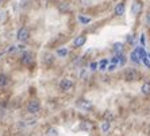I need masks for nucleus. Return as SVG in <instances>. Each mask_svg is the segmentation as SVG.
Wrapping results in <instances>:
<instances>
[{
    "label": "nucleus",
    "instance_id": "obj_8",
    "mask_svg": "<svg viewBox=\"0 0 150 136\" xmlns=\"http://www.w3.org/2000/svg\"><path fill=\"white\" fill-rule=\"evenodd\" d=\"M141 10H142V4H141L139 0H135L133 3V6H131V12L134 15H138L141 12Z\"/></svg>",
    "mask_w": 150,
    "mask_h": 136
},
{
    "label": "nucleus",
    "instance_id": "obj_23",
    "mask_svg": "<svg viewBox=\"0 0 150 136\" xmlns=\"http://www.w3.org/2000/svg\"><path fill=\"white\" fill-rule=\"evenodd\" d=\"M92 0H80V4H83V6H88V4H91Z\"/></svg>",
    "mask_w": 150,
    "mask_h": 136
},
{
    "label": "nucleus",
    "instance_id": "obj_13",
    "mask_svg": "<svg viewBox=\"0 0 150 136\" xmlns=\"http://www.w3.org/2000/svg\"><path fill=\"white\" fill-rule=\"evenodd\" d=\"M130 58H131V61H133L134 63H141V57H139V54L137 53V50H134V51L131 53Z\"/></svg>",
    "mask_w": 150,
    "mask_h": 136
},
{
    "label": "nucleus",
    "instance_id": "obj_16",
    "mask_svg": "<svg viewBox=\"0 0 150 136\" xmlns=\"http://www.w3.org/2000/svg\"><path fill=\"white\" fill-rule=\"evenodd\" d=\"M46 136H59L58 129L54 128V127H52V128L47 129V132H46Z\"/></svg>",
    "mask_w": 150,
    "mask_h": 136
},
{
    "label": "nucleus",
    "instance_id": "obj_28",
    "mask_svg": "<svg viewBox=\"0 0 150 136\" xmlns=\"http://www.w3.org/2000/svg\"><path fill=\"white\" fill-rule=\"evenodd\" d=\"M141 43H142V45H145V38H143V35H141Z\"/></svg>",
    "mask_w": 150,
    "mask_h": 136
},
{
    "label": "nucleus",
    "instance_id": "obj_22",
    "mask_svg": "<svg viewBox=\"0 0 150 136\" xmlns=\"http://www.w3.org/2000/svg\"><path fill=\"white\" fill-rule=\"evenodd\" d=\"M59 8H61L62 11H68V10H69V6H68L67 3H62L61 6H59Z\"/></svg>",
    "mask_w": 150,
    "mask_h": 136
},
{
    "label": "nucleus",
    "instance_id": "obj_5",
    "mask_svg": "<svg viewBox=\"0 0 150 136\" xmlns=\"http://www.w3.org/2000/svg\"><path fill=\"white\" fill-rule=\"evenodd\" d=\"M21 61H22V63H23V65H31L33 61H34V55H33V53H30V51H23Z\"/></svg>",
    "mask_w": 150,
    "mask_h": 136
},
{
    "label": "nucleus",
    "instance_id": "obj_25",
    "mask_svg": "<svg viewBox=\"0 0 150 136\" xmlns=\"http://www.w3.org/2000/svg\"><path fill=\"white\" fill-rule=\"evenodd\" d=\"M142 61H143V63H145V65H146L147 67H150V62H149V58H147V57L142 58Z\"/></svg>",
    "mask_w": 150,
    "mask_h": 136
},
{
    "label": "nucleus",
    "instance_id": "obj_24",
    "mask_svg": "<svg viewBox=\"0 0 150 136\" xmlns=\"http://www.w3.org/2000/svg\"><path fill=\"white\" fill-rule=\"evenodd\" d=\"M18 50V46H15V45H12L10 47V49H8V53H15Z\"/></svg>",
    "mask_w": 150,
    "mask_h": 136
},
{
    "label": "nucleus",
    "instance_id": "obj_27",
    "mask_svg": "<svg viewBox=\"0 0 150 136\" xmlns=\"http://www.w3.org/2000/svg\"><path fill=\"white\" fill-rule=\"evenodd\" d=\"M96 67H98V63H96V62H92L91 63V70H96Z\"/></svg>",
    "mask_w": 150,
    "mask_h": 136
},
{
    "label": "nucleus",
    "instance_id": "obj_19",
    "mask_svg": "<svg viewBox=\"0 0 150 136\" xmlns=\"http://www.w3.org/2000/svg\"><path fill=\"white\" fill-rule=\"evenodd\" d=\"M107 63H108V61H107V60L100 61V63H99V69H100V70H105V69H107Z\"/></svg>",
    "mask_w": 150,
    "mask_h": 136
},
{
    "label": "nucleus",
    "instance_id": "obj_7",
    "mask_svg": "<svg viewBox=\"0 0 150 136\" xmlns=\"http://www.w3.org/2000/svg\"><path fill=\"white\" fill-rule=\"evenodd\" d=\"M85 42H87V36H84V35H79V36L74 38L73 45H74V47H81V46L85 45Z\"/></svg>",
    "mask_w": 150,
    "mask_h": 136
},
{
    "label": "nucleus",
    "instance_id": "obj_29",
    "mask_svg": "<svg viewBox=\"0 0 150 136\" xmlns=\"http://www.w3.org/2000/svg\"><path fill=\"white\" fill-rule=\"evenodd\" d=\"M146 20H147V25H149V26H150V14H149V15H147V19H146Z\"/></svg>",
    "mask_w": 150,
    "mask_h": 136
},
{
    "label": "nucleus",
    "instance_id": "obj_6",
    "mask_svg": "<svg viewBox=\"0 0 150 136\" xmlns=\"http://www.w3.org/2000/svg\"><path fill=\"white\" fill-rule=\"evenodd\" d=\"M77 107L81 109H84V111H89V109H92V102L89 101V100H85V98H81V100H79L77 101Z\"/></svg>",
    "mask_w": 150,
    "mask_h": 136
},
{
    "label": "nucleus",
    "instance_id": "obj_4",
    "mask_svg": "<svg viewBox=\"0 0 150 136\" xmlns=\"http://www.w3.org/2000/svg\"><path fill=\"white\" fill-rule=\"evenodd\" d=\"M73 81L72 80H69V78H62V80L59 81V89L61 90H65V92H68V90H70L72 88H73Z\"/></svg>",
    "mask_w": 150,
    "mask_h": 136
},
{
    "label": "nucleus",
    "instance_id": "obj_21",
    "mask_svg": "<svg viewBox=\"0 0 150 136\" xmlns=\"http://www.w3.org/2000/svg\"><path fill=\"white\" fill-rule=\"evenodd\" d=\"M4 20H6V12L0 10V23H3Z\"/></svg>",
    "mask_w": 150,
    "mask_h": 136
},
{
    "label": "nucleus",
    "instance_id": "obj_1",
    "mask_svg": "<svg viewBox=\"0 0 150 136\" xmlns=\"http://www.w3.org/2000/svg\"><path fill=\"white\" fill-rule=\"evenodd\" d=\"M39 109H41V104H39L38 100H30L27 107H26V111L30 115H37L39 112Z\"/></svg>",
    "mask_w": 150,
    "mask_h": 136
},
{
    "label": "nucleus",
    "instance_id": "obj_18",
    "mask_svg": "<svg viewBox=\"0 0 150 136\" xmlns=\"http://www.w3.org/2000/svg\"><path fill=\"white\" fill-rule=\"evenodd\" d=\"M68 49H58L57 50V55L58 57H61V58H65V57L68 55Z\"/></svg>",
    "mask_w": 150,
    "mask_h": 136
},
{
    "label": "nucleus",
    "instance_id": "obj_12",
    "mask_svg": "<svg viewBox=\"0 0 150 136\" xmlns=\"http://www.w3.org/2000/svg\"><path fill=\"white\" fill-rule=\"evenodd\" d=\"M42 62L45 63V65H52V63L54 62V57H53L52 54H45L43 58H42Z\"/></svg>",
    "mask_w": 150,
    "mask_h": 136
},
{
    "label": "nucleus",
    "instance_id": "obj_14",
    "mask_svg": "<svg viewBox=\"0 0 150 136\" xmlns=\"http://www.w3.org/2000/svg\"><path fill=\"white\" fill-rule=\"evenodd\" d=\"M114 51H115L116 54H122L123 53V43H120V42L114 43Z\"/></svg>",
    "mask_w": 150,
    "mask_h": 136
},
{
    "label": "nucleus",
    "instance_id": "obj_30",
    "mask_svg": "<svg viewBox=\"0 0 150 136\" xmlns=\"http://www.w3.org/2000/svg\"><path fill=\"white\" fill-rule=\"evenodd\" d=\"M1 3H3V0H0V4H1Z\"/></svg>",
    "mask_w": 150,
    "mask_h": 136
},
{
    "label": "nucleus",
    "instance_id": "obj_15",
    "mask_svg": "<svg viewBox=\"0 0 150 136\" xmlns=\"http://www.w3.org/2000/svg\"><path fill=\"white\" fill-rule=\"evenodd\" d=\"M141 90H142L143 94L149 96L150 94V82H145V84L142 85V88H141Z\"/></svg>",
    "mask_w": 150,
    "mask_h": 136
},
{
    "label": "nucleus",
    "instance_id": "obj_9",
    "mask_svg": "<svg viewBox=\"0 0 150 136\" xmlns=\"http://www.w3.org/2000/svg\"><path fill=\"white\" fill-rule=\"evenodd\" d=\"M114 14H115L116 16H122V15L125 14V4L123 3L116 4L115 8H114Z\"/></svg>",
    "mask_w": 150,
    "mask_h": 136
},
{
    "label": "nucleus",
    "instance_id": "obj_10",
    "mask_svg": "<svg viewBox=\"0 0 150 136\" xmlns=\"http://www.w3.org/2000/svg\"><path fill=\"white\" fill-rule=\"evenodd\" d=\"M10 84V78H8L7 74H0V88H4Z\"/></svg>",
    "mask_w": 150,
    "mask_h": 136
},
{
    "label": "nucleus",
    "instance_id": "obj_11",
    "mask_svg": "<svg viewBox=\"0 0 150 136\" xmlns=\"http://www.w3.org/2000/svg\"><path fill=\"white\" fill-rule=\"evenodd\" d=\"M100 128H101V131H103L104 133L108 132L110 128H111V123H110V120H103L101 124H100Z\"/></svg>",
    "mask_w": 150,
    "mask_h": 136
},
{
    "label": "nucleus",
    "instance_id": "obj_26",
    "mask_svg": "<svg viewBox=\"0 0 150 136\" xmlns=\"http://www.w3.org/2000/svg\"><path fill=\"white\" fill-rule=\"evenodd\" d=\"M107 69H108L110 72H112V70H115V69H116V65H115V63H112V65H110V66L107 67Z\"/></svg>",
    "mask_w": 150,
    "mask_h": 136
},
{
    "label": "nucleus",
    "instance_id": "obj_2",
    "mask_svg": "<svg viewBox=\"0 0 150 136\" xmlns=\"http://www.w3.org/2000/svg\"><path fill=\"white\" fill-rule=\"evenodd\" d=\"M123 78H125L127 82H131V81H138V80H139V73H138L135 69H127L125 72Z\"/></svg>",
    "mask_w": 150,
    "mask_h": 136
},
{
    "label": "nucleus",
    "instance_id": "obj_17",
    "mask_svg": "<svg viewBox=\"0 0 150 136\" xmlns=\"http://www.w3.org/2000/svg\"><path fill=\"white\" fill-rule=\"evenodd\" d=\"M92 127L93 125H92V123H89V121H81V124H80V128L84 129V131H89Z\"/></svg>",
    "mask_w": 150,
    "mask_h": 136
},
{
    "label": "nucleus",
    "instance_id": "obj_20",
    "mask_svg": "<svg viewBox=\"0 0 150 136\" xmlns=\"http://www.w3.org/2000/svg\"><path fill=\"white\" fill-rule=\"evenodd\" d=\"M79 20H80L81 23H84V25H87V23H89V22H91V19H89V18L83 16V15H80V16H79Z\"/></svg>",
    "mask_w": 150,
    "mask_h": 136
},
{
    "label": "nucleus",
    "instance_id": "obj_3",
    "mask_svg": "<svg viewBox=\"0 0 150 136\" xmlns=\"http://www.w3.org/2000/svg\"><path fill=\"white\" fill-rule=\"evenodd\" d=\"M16 38L18 41H21V42H26L30 39V31H28L26 27H22L18 30V34H16Z\"/></svg>",
    "mask_w": 150,
    "mask_h": 136
},
{
    "label": "nucleus",
    "instance_id": "obj_31",
    "mask_svg": "<svg viewBox=\"0 0 150 136\" xmlns=\"http://www.w3.org/2000/svg\"><path fill=\"white\" fill-rule=\"evenodd\" d=\"M149 57H150V54H149Z\"/></svg>",
    "mask_w": 150,
    "mask_h": 136
}]
</instances>
